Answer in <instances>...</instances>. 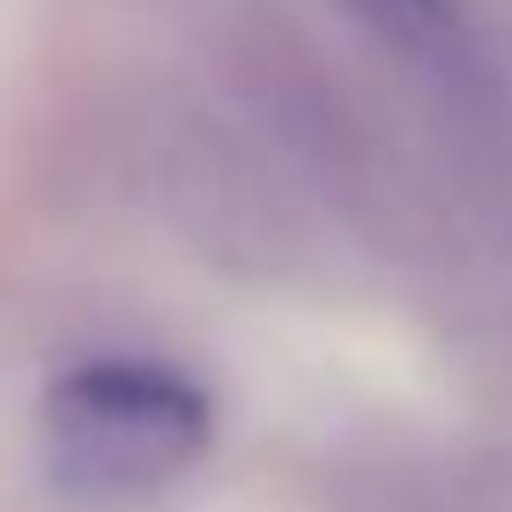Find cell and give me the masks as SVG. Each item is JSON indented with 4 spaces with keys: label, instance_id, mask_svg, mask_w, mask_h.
<instances>
[{
    "label": "cell",
    "instance_id": "cell-1",
    "mask_svg": "<svg viewBox=\"0 0 512 512\" xmlns=\"http://www.w3.org/2000/svg\"><path fill=\"white\" fill-rule=\"evenodd\" d=\"M52 461L82 490H156L208 446L201 386L141 357L82 364L45 401Z\"/></svg>",
    "mask_w": 512,
    "mask_h": 512
},
{
    "label": "cell",
    "instance_id": "cell-2",
    "mask_svg": "<svg viewBox=\"0 0 512 512\" xmlns=\"http://www.w3.org/2000/svg\"><path fill=\"white\" fill-rule=\"evenodd\" d=\"M334 8L461 119L512 127V45L483 0H334Z\"/></svg>",
    "mask_w": 512,
    "mask_h": 512
}]
</instances>
